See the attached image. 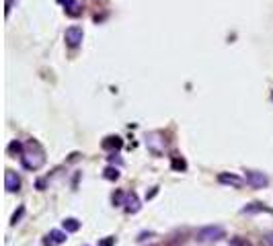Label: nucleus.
I'll return each instance as SVG.
<instances>
[{"label": "nucleus", "mask_w": 273, "mask_h": 246, "mask_svg": "<svg viewBox=\"0 0 273 246\" xmlns=\"http://www.w3.org/2000/svg\"><path fill=\"white\" fill-rule=\"evenodd\" d=\"M122 144H124L122 137H117V135L113 137V135H111V137H107V139L103 142V148H107V150H113V148H115V150H119Z\"/></svg>", "instance_id": "9"}, {"label": "nucleus", "mask_w": 273, "mask_h": 246, "mask_svg": "<svg viewBox=\"0 0 273 246\" xmlns=\"http://www.w3.org/2000/svg\"><path fill=\"white\" fill-rule=\"evenodd\" d=\"M245 181H247L253 189H263V187L269 185V179H267L263 172H259V170H247Z\"/></svg>", "instance_id": "3"}, {"label": "nucleus", "mask_w": 273, "mask_h": 246, "mask_svg": "<svg viewBox=\"0 0 273 246\" xmlns=\"http://www.w3.org/2000/svg\"><path fill=\"white\" fill-rule=\"evenodd\" d=\"M13 3H15V0H7V15L11 13V7H13Z\"/></svg>", "instance_id": "20"}, {"label": "nucleus", "mask_w": 273, "mask_h": 246, "mask_svg": "<svg viewBox=\"0 0 273 246\" xmlns=\"http://www.w3.org/2000/svg\"><path fill=\"white\" fill-rule=\"evenodd\" d=\"M271 101H273V90H271Z\"/></svg>", "instance_id": "22"}, {"label": "nucleus", "mask_w": 273, "mask_h": 246, "mask_svg": "<svg viewBox=\"0 0 273 246\" xmlns=\"http://www.w3.org/2000/svg\"><path fill=\"white\" fill-rule=\"evenodd\" d=\"M66 234H68L66 230H51L47 238H51L53 244H62V242H66Z\"/></svg>", "instance_id": "10"}, {"label": "nucleus", "mask_w": 273, "mask_h": 246, "mask_svg": "<svg viewBox=\"0 0 273 246\" xmlns=\"http://www.w3.org/2000/svg\"><path fill=\"white\" fill-rule=\"evenodd\" d=\"M230 244H232V246H251V242H247V240H242V238H232Z\"/></svg>", "instance_id": "16"}, {"label": "nucleus", "mask_w": 273, "mask_h": 246, "mask_svg": "<svg viewBox=\"0 0 273 246\" xmlns=\"http://www.w3.org/2000/svg\"><path fill=\"white\" fill-rule=\"evenodd\" d=\"M23 214H25V207H19V212H15V216H13V220H11V224L15 226V224H17L19 220H21V216H23Z\"/></svg>", "instance_id": "15"}, {"label": "nucleus", "mask_w": 273, "mask_h": 246, "mask_svg": "<svg viewBox=\"0 0 273 246\" xmlns=\"http://www.w3.org/2000/svg\"><path fill=\"white\" fill-rule=\"evenodd\" d=\"M58 3H60V5H64V7H66V5H68V3H70V0H58Z\"/></svg>", "instance_id": "21"}, {"label": "nucleus", "mask_w": 273, "mask_h": 246, "mask_svg": "<svg viewBox=\"0 0 273 246\" xmlns=\"http://www.w3.org/2000/svg\"><path fill=\"white\" fill-rule=\"evenodd\" d=\"M173 168H175V170H185V162L179 160V158H175V160H173Z\"/></svg>", "instance_id": "17"}, {"label": "nucleus", "mask_w": 273, "mask_h": 246, "mask_svg": "<svg viewBox=\"0 0 273 246\" xmlns=\"http://www.w3.org/2000/svg\"><path fill=\"white\" fill-rule=\"evenodd\" d=\"M21 162H23V166H25L27 170H37V168L43 166V162H45V152H43V148H41L35 139H31V142L25 144V152L21 154Z\"/></svg>", "instance_id": "1"}, {"label": "nucleus", "mask_w": 273, "mask_h": 246, "mask_svg": "<svg viewBox=\"0 0 273 246\" xmlns=\"http://www.w3.org/2000/svg\"><path fill=\"white\" fill-rule=\"evenodd\" d=\"M218 181H220L222 185L234 187V189H240L242 187V179L236 177V174H228V172H220V174H218Z\"/></svg>", "instance_id": "6"}, {"label": "nucleus", "mask_w": 273, "mask_h": 246, "mask_svg": "<svg viewBox=\"0 0 273 246\" xmlns=\"http://www.w3.org/2000/svg\"><path fill=\"white\" fill-rule=\"evenodd\" d=\"M124 205L130 214H136L140 209V201H138V195L136 193H126V199H124Z\"/></svg>", "instance_id": "7"}, {"label": "nucleus", "mask_w": 273, "mask_h": 246, "mask_svg": "<svg viewBox=\"0 0 273 246\" xmlns=\"http://www.w3.org/2000/svg\"><path fill=\"white\" fill-rule=\"evenodd\" d=\"M105 179H109V181H117V179H119V170L113 168V166L105 168Z\"/></svg>", "instance_id": "14"}, {"label": "nucleus", "mask_w": 273, "mask_h": 246, "mask_svg": "<svg viewBox=\"0 0 273 246\" xmlns=\"http://www.w3.org/2000/svg\"><path fill=\"white\" fill-rule=\"evenodd\" d=\"M5 187H7L9 193H17L21 189V179H19V174L15 170H7L5 172Z\"/></svg>", "instance_id": "5"}, {"label": "nucleus", "mask_w": 273, "mask_h": 246, "mask_svg": "<svg viewBox=\"0 0 273 246\" xmlns=\"http://www.w3.org/2000/svg\"><path fill=\"white\" fill-rule=\"evenodd\" d=\"M113 244H115V238H113V236H109V238H105L99 246H113Z\"/></svg>", "instance_id": "18"}, {"label": "nucleus", "mask_w": 273, "mask_h": 246, "mask_svg": "<svg viewBox=\"0 0 273 246\" xmlns=\"http://www.w3.org/2000/svg\"><path fill=\"white\" fill-rule=\"evenodd\" d=\"M66 13H68L70 17H78V15H80V5L76 3V0H70V3L66 5Z\"/></svg>", "instance_id": "11"}, {"label": "nucleus", "mask_w": 273, "mask_h": 246, "mask_svg": "<svg viewBox=\"0 0 273 246\" xmlns=\"http://www.w3.org/2000/svg\"><path fill=\"white\" fill-rule=\"evenodd\" d=\"M82 37H84V31H82L80 27H70V29H66V33H64V39H66V43H68L70 47L80 45Z\"/></svg>", "instance_id": "4"}, {"label": "nucleus", "mask_w": 273, "mask_h": 246, "mask_svg": "<svg viewBox=\"0 0 273 246\" xmlns=\"http://www.w3.org/2000/svg\"><path fill=\"white\" fill-rule=\"evenodd\" d=\"M263 240H265V244H267V246H273V232L265 234V236H263Z\"/></svg>", "instance_id": "19"}, {"label": "nucleus", "mask_w": 273, "mask_h": 246, "mask_svg": "<svg viewBox=\"0 0 273 246\" xmlns=\"http://www.w3.org/2000/svg\"><path fill=\"white\" fill-rule=\"evenodd\" d=\"M224 238V228L220 226H205L197 232V240L201 242H218Z\"/></svg>", "instance_id": "2"}, {"label": "nucleus", "mask_w": 273, "mask_h": 246, "mask_svg": "<svg viewBox=\"0 0 273 246\" xmlns=\"http://www.w3.org/2000/svg\"><path fill=\"white\" fill-rule=\"evenodd\" d=\"M253 212H271V209L263 207L261 203H251V205H247V207L242 209V214H253Z\"/></svg>", "instance_id": "13"}, {"label": "nucleus", "mask_w": 273, "mask_h": 246, "mask_svg": "<svg viewBox=\"0 0 273 246\" xmlns=\"http://www.w3.org/2000/svg\"><path fill=\"white\" fill-rule=\"evenodd\" d=\"M62 228H64L66 232H78V230H80V222H78L76 218H66V220L62 222Z\"/></svg>", "instance_id": "8"}, {"label": "nucleus", "mask_w": 273, "mask_h": 246, "mask_svg": "<svg viewBox=\"0 0 273 246\" xmlns=\"http://www.w3.org/2000/svg\"><path fill=\"white\" fill-rule=\"evenodd\" d=\"M9 152H11V154H23V152H25V146L15 139V142L9 146Z\"/></svg>", "instance_id": "12"}]
</instances>
